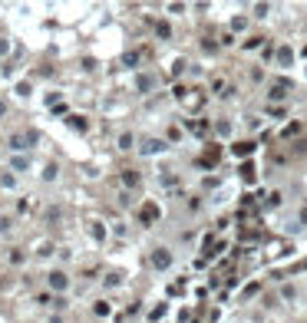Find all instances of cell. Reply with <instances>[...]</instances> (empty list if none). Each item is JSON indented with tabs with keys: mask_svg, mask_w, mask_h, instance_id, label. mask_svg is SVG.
<instances>
[{
	"mask_svg": "<svg viewBox=\"0 0 307 323\" xmlns=\"http://www.w3.org/2000/svg\"><path fill=\"white\" fill-rule=\"evenodd\" d=\"M277 63H281V66H291V63H294V53H291V46H281V50H277Z\"/></svg>",
	"mask_w": 307,
	"mask_h": 323,
	"instance_id": "obj_6",
	"label": "cell"
},
{
	"mask_svg": "<svg viewBox=\"0 0 307 323\" xmlns=\"http://www.w3.org/2000/svg\"><path fill=\"white\" fill-rule=\"evenodd\" d=\"M268 10H271L268 4H258V7H254V13H258V17H268Z\"/></svg>",
	"mask_w": 307,
	"mask_h": 323,
	"instance_id": "obj_20",
	"label": "cell"
},
{
	"mask_svg": "<svg viewBox=\"0 0 307 323\" xmlns=\"http://www.w3.org/2000/svg\"><path fill=\"white\" fill-rule=\"evenodd\" d=\"M7 53H10V40L0 37V56H7Z\"/></svg>",
	"mask_w": 307,
	"mask_h": 323,
	"instance_id": "obj_21",
	"label": "cell"
},
{
	"mask_svg": "<svg viewBox=\"0 0 307 323\" xmlns=\"http://www.w3.org/2000/svg\"><path fill=\"white\" fill-rule=\"evenodd\" d=\"M271 99H284V86H274V89H271Z\"/></svg>",
	"mask_w": 307,
	"mask_h": 323,
	"instance_id": "obj_22",
	"label": "cell"
},
{
	"mask_svg": "<svg viewBox=\"0 0 307 323\" xmlns=\"http://www.w3.org/2000/svg\"><path fill=\"white\" fill-rule=\"evenodd\" d=\"M139 152H142V155H159V152H165V142L162 139H145V142L139 145Z\"/></svg>",
	"mask_w": 307,
	"mask_h": 323,
	"instance_id": "obj_4",
	"label": "cell"
},
{
	"mask_svg": "<svg viewBox=\"0 0 307 323\" xmlns=\"http://www.w3.org/2000/svg\"><path fill=\"white\" fill-rule=\"evenodd\" d=\"M30 93H33V86H30V83H20V86H17V96H23V99H27Z\"/></svg>",
	"mask_w": 307,
	"mask_h": 323,
	"instance_id": "obj_15",
	"label": "cell"
},
{
	"mask_svg": "<svg viewBox=\"0 0 307 323\" xmlns=\"http://www.w3.org/2000/svg\"><path fill=\"white\" fill-rule=\"evenodd\" d=\"M10 172H30V155H10Z\"/></svg>",
	"mask_w": 307,
	"mask_h": 323,
	"instance_id": "obj_5",
	"label": "cell"
},
{
	"mask_svg": "<svg viewBox=\"0 0 307 323\" xmlns=\"http://www.w3.org/2000/svg\"><path fill=\"white\" fill-rule=\"evenodd\" d=\"M156 89V76L152 73H136V93L139 96H149Z\"/></svg>",
	"mask_w": 307,
	"mask_h": 323,
	"instance_id": "obj_3",
	"label": "cell"
},
{
	"mask_svg": "<svg viewBox=\"0 0 307 323\" xmlns=\"http://www.w3.org/2000/svg\"><path fill=\"white\" fill-rule=\"evenodd\" d=\"M93 310H96V317H109V313H113V304H109V300H99Z\"/></svg>",
	"mask_w": 307,
	"mask_h": 323,
	"instance_id": "obj_8",
	"label": "cell"
},
{
	"mask_svg": "<svg viewBox=\"0 0 307 323\" xmlns=\"http://www.w3.org/2000/svg\"><path fill=\"white\" fill-rule=\"evenodd\" d=\"M156 33H159L162 40H169V33H172V30H169V23H159V26H156Z\"/></svg>",
	"mask_w": 307,
	"mask_h": 323,
	"instance_id": "obj_19",
	"label": "cell"
},
{
	"mask_svg": "<svg viewBox=\"0 0 307 323\" xmlns=\"http://www.w3.org/2000/svg\"><path fill=\"white\" fill-rule=\"evenodd\" d=\"M46 284H50V290H57V297H63V290L69 287L66 271H50V274H46Z\"/></svg>",
	"mask_w": 307,
	"mask_h": 323,
	"instance_id": "obj_1",
	"label": "cell"
},
{
	"mask_svg": "<svg viewBox=\"0 0 307 323\" xmlns=\"http://www.w3.org/2000/svg\"><path fill=\"white\" fill-rule=\"evenodd\" d=\"M0 188H17V178H13V172H0Z\"/></svg>",
	"mask_w": 307,
	"mask_h": 323,
	"instance_id": "obj_9",
	"label": "cell"
},
{
	"mask_svg": "<svg viewBox=\"0 0 307 323\" xmlns=\"http://www.w3.org/2000/svg\"><path fill=\"white\" fill-rule=\"evenodd\" d=\"M37 139H40V132H33V129H30V132H27V136H23V142H27V149H30V145H33V142H37Z\"/></svg>",
	"mask_w": 307,
	"mask_h": 323,
	"instance_id": "obj_16",
	"label": "cell"
},
{
	"mask_svg": "<svg viewBox=\"0 0 307 323\" xmlns=\"http://www.w3.org/2000/svg\"><path fill=\"white\" fill-rule=\"evenodd\" d=\"M122 181H125V185H139V175H136V172H125Z\"/></svg>",
	"mask_w": 307,
	"mask_h": 323,
	"instance_id": "obj_18",
	"label": "cell"
},
{
	"mask_svg": "<svg viewBox=\"0 0 307 323\" xmlns=\"http://www.w3.org/2000/svg\"><path fill=\"white\" fill-rule=\"evenodd\" d=\"M215 132H218L221 139H228V136H232V122H225V119H221V122L215 125Z\"/></svg>",
	"mask_w": 307,
	"mask_h": 323,
	"instance_id": "obj_11",
	"label": "cell"
},
{
	"mask_svg": "<svg viewBox=\"0 0 307 323\" xmlns=\"http://www.w3.org/2000/svg\"><path fill=\"white\" fill-rule=\"evenodd\" d=\"M57 175H60V165H57V162H50V165L43 168V181H57Z\"/></svg>",
	"mask_w": 307,
	"mask_h": 323,
	"instance_id": "obj_7",
	"label": "cell"
},
{
	"mask_svg": "<svg viewBox=\"0 0 307 323\" xmlns=\"http://www.w3.org/2000/svg\"><path fill=\"white\" fill-rule=\"evenodd\" d=\"M152 267L156 271H169L172 267V251L169 248H156L152 251Z\"/></svg>",
	"mask_w": 307,
	"mask_h": 323,
	"instance_id": "obj_2",
	"label": "cell"
},
{
	"mask_svg": "<svg viewBox=\"0 0 307 323\" xmlns=\"http://www.w3.org/2000/svg\"><path fill=\"white\" fill-rule=\"evenodd\" d=\"M281 297H284V300H294V297H297L294 284H284V287H281Z\"/></svg>",
	"mask_w": 307,
	"mask_h": 323,
	"instance_id": "obj_12",
	"label": "cell"
},
{
	"mask_svg": "<svg viewBox=\"0 0 307 323\" xmlns=\"http://www.w3.org/2000/svg\"><path fill=\"white\" fill-rule=\"evenodd\" d=\"M89 234H93V237H96V241H103V237H106V231H103V228H99V224H96V221H93V224H89Z\"/></svg>",
	"mask_w": 307,
	"mask_h": 323,
	"instance_id": "obj_14",
	"label": "cell"
},
{
	"mask_svg": "<svg viewBox=\"0 0 307 323\" xmlns=\"http://www.w3.org/2000/svg\"><path fill=\"white\" fill-rule=\"evenodd\" d=\"M119 149H122V152L132 149V136H129V132H122V136H119Z\"/></svg>",
	"mask_w": 307,
	"mask_h": 323,
	"instance_id": "obj_13",
	"label": "cell"
},
{
	"mask_svg": "<svg viewBox=\"0 0 307 323\" xmlns=\"http://www.w3.org/2000/svg\"><path fill=\"white\" fill-rule=\"evenodd\" d=\"M69 129H76V132H86V119H83V116H69Z\"/></svg>",
	"mask_w": 307,
	"mask_h": 323,
	"instance_id": "obj_10",
	"label": "cell"
},
{
	"mask_svg": "<svg viewBox=\"0 0 307 323\" xmlns=\"http://www.w3.org/2000/svg\"><path fill=\"white\" fill-rule=\"evenodd\" d=\"M251 149H254V145H251V142H245V145H235V155H248Z\"/></svg>",
	"mask_w": 307,
	"mask_h": 323,
	"instance_id": "obj_17",
	"label": "cell"
}]
</instances>
